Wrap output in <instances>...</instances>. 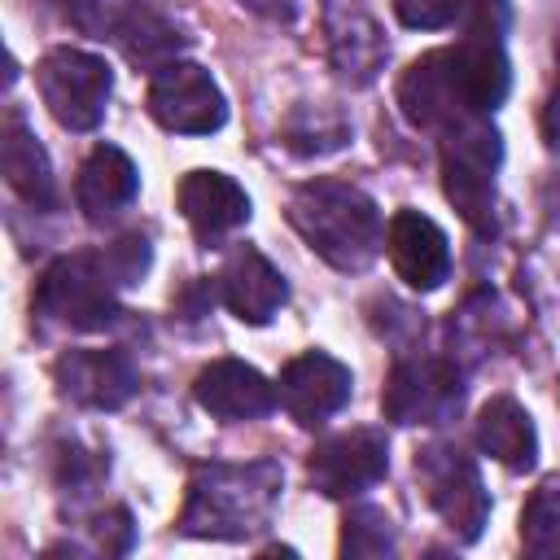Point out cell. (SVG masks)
Wrapping results in <instances>:
<instances>
[{"label":"cell","mask_w":560,"mask_h":560,"mask_svg":"<svg viewBox=\"0 0 560 560\" xmlns=\"http://www.w3.org/2000/svg\"><path fill=\"white\" fill-rule=\"evenodd\" d=\"M289 223L337 271H363L385 245V223L376 201L346 179L298 184L289 197Z\"/></svg>","instance_id":"6da1fadb"},{"label":"cell","mask_w":560,"mask_h":560,"mask_svg":"<svg viewBox=\"0 0 560 560\" xmlns=\"http://www.w3.org/2000/svg\"><path fill=\"white\" fill-rule=\"evenodd\" d=\"M280 468L271 459L258 464H206L188 481V503L179 529L188 538H219L236 542L258 534L271 521L280 499Z\"/></svg>","instance_id":"7a4b0ae2"},{"label":"cell","mask_w":560,"mask_h":560,"mask_svg":"<svg viewBox=\"0 0 560 560\" xmlns=\"http://www.w3.org/2000/svg\"><path fill=\"white\" fill-rule=\"evenodd\" d=\"M118 289L122 284H118L105 249L66 254L39 276L35 311L66 324V328L96 332V328H109L118 319Z\"/></svg>","instance_id":"3957f363"},{"label":"cell","mask_w":560,"mask_h":560,"mask_svg":"<svg viewBox=\"0 0 560 560\" xmlns=\"http://www.w3.org/2000/svg\"><path fill=\"white\" fill-rule=\"evenodd\" d=\"M503 144L486 118L442 136V188L472 232H494V171Z\"/></svg>","instance_id":"277c9868"},{"label":"cell","mask_w":560,"mask_h":560,"mask_svg":"<svg viewBox=\"0 0 560 560\" xmlns=\"http://www.w3.org/2000/svg\"><path fill=\"white\" fill-rule=\"evenodd\" d=\"M416 481L429 499V508L442 516V525L459 542H477L490 516V494L481 486V472L468 451L455 442H429L416 455Z\"/></svg>","instance_id":"5b68a950"},{"label":"cell","mask_w":560,"mask_h":560,"mask_svg":"<svg viewBox=\"0 0 560 560\" xmlns=\"http://www.w3.org/2000/svg\"><path fill=\"white\" fill-rule=\"evenodd\" d=\"M35 79L48 114L66 131H92L105 118V101L114 92V70L105 66V57L83 48H52L35 66Z\"/></svg>","instance_id":"8992f818"},{"label":"cell","mask_w":560,"mask_h":560,"mask_svg":"<svg viewBox=\"0 0 560 560\" xmlns=\"http://www.w3.org/2000/svg\"><path fill=\"white\" fill-rule=\"evenodd\" d=\"M398 105L407 114L411 127H424V131H438V136H451L455 127L481 118L468 96H464V83H459V70H455V57L451 48H433L424 57H416L402 79H398Z\"/></svg>","instance_id":"52a82bcc"},{"label":"cell","mask_w":560,"mask_h":560,"mask_svg":"<svg viewBox=\"0 0 560 560\" xmlns=\"http://www.w3.org/2000/svg\"><path fill=\"white\" fill-rule=\"evenodd\" d=\"M464 402V376L451 359H402L381 394V411L394 424H442Z\"/></svg>","instance_id":"ba28073f"},{"label":"cell","mask_w":560,"mask_h":560,"mask_svg":"<svg viewBox=\"0 0 560 560\" xmlns=\"http://www.w3.org/2000/svg\"><path fill=\"white\" fill-rule=\"evenodd\" d=\"M149 114L179 136H210L228 122V101L206 66L171 61L149 83Z\"/></svg>","instance_id":"9c48e42d"},{"label":"cell","mask_w":560,"mask_h":560,"mask_svg":"<svg viewBox=\"0 0 560 560\" xmlns=\"http://www.w3.org/2000/svg\"><path fill=\"white\" fill-rule=\"evenodd\" d=\"M385 468H389V442L376 429L332 433L311 451V464H306L311 486L328 499H346V494L376 486L385 477Z\"/></svg>","instance_id":"30bf717a"},{"label":"cell","mask_w":560,"mask_h":560,"mask_svg":"<svg viewBox=\"0 0 560 560\" xmlns=\"http://www.w3.org/2000/svg\"><path fill=\"white\" fill-rule=\"evenodd\" d=\"M52 381L61 398L92 411H118L136 394V368L122 350H66L52 363Z\"/></svg>","instance_id":"8fae6325"},{"label":"cell","mask_w":560,"mask_h":560,"mask_svg":"<svg viewBox=\"0 0 560 560\" xmlns=\"http://www.w3.org/2000/svg\"><path fill=\"white\" fill-rule=\"evenodd\" d=\"M350 385L354 381H350V368L346 363H337L332 354L311 350V354H298V359L284 363L276 394H280L284 411L298 424L315 429V424H324L328 416H337L350 402Z\"/></svg>","instance_id":"7c38bea8"},{"label":"cell","mask_w":560,"mask_h":560,"mask_svg":"<svg viewBox=\"0 0 560 560\" xmlns=\"http://www.w3.org/2000/svg\"><path fill=\"white\" fill-rule=\"evenodd\" d=\"M385 254L398 271V280L416 293H433L442 289V280L451 276V245L446 232L420 214V210H398L385 228Z\"/></svg>","instance_id":"4fadbf2b"},{"label":"cell","mask_w":560,"mask_h":560,"mask_svg":"<svg viewBox=\"0 0 560 560\" xmlns=\"http://www.w3.org/2000/svg\"><path fill=\"white\" fill-rule=\"evenodd\" d=\"M192 398L214 420H258L280 402L276 385L241 359H214L210 368H201L192 381Z\"/></svg>","instance_id":"5bb4252c"},{"label":"cell","mask_w":560,"mask_h":560,"mask_svg":"<svg viewBox=\"0 0 560 560\" xmlns=\"http://www.w3.org/2000/svg\"><path fill=\"white\" fill-rule=\"evenodd\" d=\"M179 210L201 245H219L249 219V197L223 171H188L179 179Z\"/></svg>","instance_id":"9a60e30c"},{"label":"cell","mask_w":560,"mask_h":560,"mask_svg":"<svg viewBox=\"0 0 560 560\" xmlns=\"http://www.w3.org/2000/svg\"><path fill=\"white\" fill-rule=\"evenodd\" d=\"M219 298H223V306H228L241 324H254V328H258V324H267V319L284 306L289 289H284V276L271 267L267 254L241 245V249L223 262V271H219Z\"/></svg>","instance_id":"2e32d148"},{"label":"cell","mask_w":560,"mask_h":560,"mask_svg":"<svg viewBox=\"0 0 560 560\" xmlns=\"http://www.w3.org/2000/svg\"><path fill=\"white\" fill-rule=\"evenodd\" d=\"M0 171L9 179V188L35 206V210H52L57 206V179H52V162L44 153V144L35 140L31 122L9 109L4 114V127H0Z\"/></svg>","instance_id":"e0dca14e"},{"label":"cell","mask_w":560,"mask_h":560,"mask_svg":"<svg viewBox=\"0 0 560 560\" xmlns=\"http://www.w3.org/2000/svg\"><path fill=\"white\" fill-rule=\"evenodd\" d=\"M140 188V175H136V162L114 149V144H96L83 166H79V179H74V201L79 210L92 219V223H105L109 214H118L122 206H131Z\"/></svg>","instance_id":"ac0fdd59"},{"label":"cell","mask_w":560,"mask_h":560,"mask_svg":"<svg viewBox=\"0 0 560 560\" xmlns=\"http://www.w3.org/2000/svg\"><path fill=\"white\" fill-rule=\"evenodd\" d=\"M477 446H481L490 459H499L503 468H512V472L534 468V459H538V433H534L529 411H525L516 398L494 394V398L477 411Z\"/></svg>","instance_id":"d6986e66"},{"label":"cell","mask_w":560,"mask_h":560,"mask_svg":"<svg viewBox=\"0 0 560 560\" xmlns=\"http://www.w3.org/2000/svg\"><path fill=\"white\" fill-rule=\"evenodd\" d=\"M381 57H385V39L376 35V26L363 13H350V26L346 31L332 22V66H337L341 79L368 83L376 74Z\"/></svg>","instance_id":"ffe728a7"},{"label":"cell","mask_w":560,"mask_h":560,"mask_svg":"<svg viewBox=\"0 0 560 560\" xmlns=\"http://www.w3.org/2000/svg\"><path fill=\"white\" fill-rule=\"evenodd\" d=\"M122 44V52H127V61L131 66H140V70H162V66H171V61H179V48H184V35L162 18V13H153V9H144L136 22H131V31L118 39Z\"/></svg>","instance_id":"44dd1931"},{"label":"cell","mask_w":560,"mask_h":560,"mask_svg":"<svg viewBox=\"0 0 560 560\" xmlns=\"http://www.w3.org/2000/svg\"><path fill=\"white\" fill-rule=\"evenodd\" d=\"M521 542L538 560L560 556V477L556 481H542L529 494V503L521 512Z\"/></svg>","instance_id":"7402d4cb"},{"label":"cell","mask_w":560,"mask_h":560,"mask_svg":"<svg viewBox=\"0 0 560 560\" xmlns=\"http://www.w3.org/2000/svg\"><path fill=\"white\" fill-rule=\"evenodd\" d=\"M61 9L74 22V31L92 39H122L131 22L144 13L140 0H61Z\"/></svg>","instance_id":"603a6c76"},{"label":"cell","mask_w":560,"mask_h":560,"mask_svg":"<svg viewBox=\"0 0 560 560\" xmlns=\"http://www.w3.org/2000/svg\"><path fill=\"white\" fill-rule=\"evenodd\" d=\"M394 551V521L385 508L359 503L341 521V556H389Z\"/></svg>","instance_id":"cb8c5ba5"},{"label":"cell","mask_w":560,"mask_h":560,"mask_svg":"<svg viewBox=\"0 0 560 560\" xmlns=\"http://www.w3.org/2000/svg\"><path fill=\"white\" fill-rule=\"evenodd\" d=\"M341 140H346V122L337 114H324V109H298L284 127V144L293 153H306V158L332 153V149H341Z\"/></svg>","instance_id":"d4e9b609"},{"label":"cell","mask_w":560,"mask_h":560,"mask_svg":"<svg viewBox=\"0 0 560 560\" xmlns=\"http://www.w3.org/2000/svg\"><path fill=\"white\" fill-rule=\"evenodd\" d=\"M105 258H109L118 284L127 289V284H140V276H144L149 262H153V249H149V241H144L140 232H127V236H118V241L105 245Z\"/></svg>","instance_id":"484cf974"},{"label":"cell","mask_w":560,"mask_h":560,"mask_svg":"<svg viewBox=\"0 0 560 560\" xmlns=\"http://www.w3.org/2000/svg\"><path fill=\"white\" fill-rule=\"evenodd\" d=\"M394 13L411 31H442L464 13V0H394Z\"/></svg>","instance_id":"4316f807"},{"label":"cell","mask_w":560,"mask_h":560,"mask_svg":"<svg viewBox=\"0 0 560 560\" xmlns=\"http://www.w3.org/2000/svg\"><path fill=\"white\" fill-rule=\"evenodd\" d=\"M96 538H101V547H105V551H114V556L131 551V516H127V508H114L109 516H101Z\"/></svg>","instance_id":"83f0119b"},{"label":"cell","mask_w":560,"mask_h":560,"mask_svg":"<svg viewBox=\"0 0 560 560\" xmlns=\"http://www.w3.org/2000/svg\"><path fill=\"white\" fill-rule=\"evenodd\" d=\"M542 140L551 153H560V35H556V88L542 105Z\"/></svg>","instance_id":"f1b7e54d"},{"label":"cell","mask_w":560,"mask_h":560,"mask_svg":"<svg viewBox=\"0 0 560 560\" xmlns=\"http://www.w3.org/2000/svg\"><path fill=\"white\" fill-rule=\"evenodd\" d=\"M249 9H258L262 18H271V22H289L293 18V9H298V0H245Z\"/></svg>","instance_id":"f546056e"}]
</instances>
